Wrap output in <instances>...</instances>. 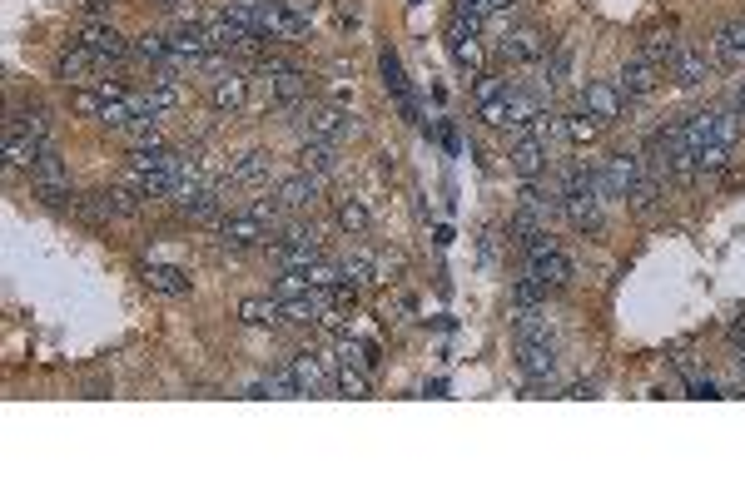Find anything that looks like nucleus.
<instances>
[{"label": "nucleus", "instance_id": "1", "mask_svg": "<svg viewBox=\"0 0 745 496\" xmlns=\"http://www.w3.org/2000/svg\"><path fill=\"white\" fill-rule=\"evenodd\" d=\"M641 174H646V164H641L636 154H611V159L596 169V194H601V199H626Z\"/></svg>", "mask_w": 745, "mask_h": 496}, {"label": "nucleus", "instance_id": "2", "mask_svg": "<svg viewBox=\"0 0 745 496\" xmlns=\"http://www.w3.org/2000/svg\"><path fill=\"white\" fill-rule=\"evenodd\" d=\"M30 179H35L40 199H50V204H65V199H70V174H65V164H60L50 149L30 164Z\"/></svg>", "mask_w": 745, "mask_h": 496}, {"label": "nucleus", "instance_id": "3", "mask_svg": "<svg viewBox=\"0 0 745 496\" xmlns=\"http://www.w3.org/2000/svg\"><path fill=\"white\" fill-rule=\"evenodd\" d=\"M527 273H532L542 288H562V283L572 278V258H567L557 244H552V248H532V253H527Z\"/></svg>", "mask_w": 745, "mask_h": 496}, {"label": "nucleus", "instance_id": "4", "mask_svg": "<svg viewBox=\"0 0 745 496\" xmlns=\"http://www.w3.org/2000/svg\"><path fill=\"white\" fill-rule=\"evenodd\" d=\"M214 229H219V239H224L229 248L269 244V229H264V219H254V214H224Z\"/></svg>", "mask_w": 745, "mask_h": 496}, {"label": "nucleus", "instance_id": "5", "mask_svg": "<svg viewBox=\"0 0 745 496\" xmlns=\"http://www.w3.org/2000/svg\"><path fill=\"white\" fill-rule=\"evenodd\" d=\"M80 45H90L100 60H125V55H135V45H130L115 25H85V30H80Z\"/></svg>", "mask_w": 745, "mask_h": 496}, {"label": "nucleus", "instance_id": "6", "mask_svg": "<svg viewBox=\"0 0 745 496\" xmlns=\"http://www.w3.org/2000/svg\"><path fill=\"white\" fill-rule=\"evenodd\" d=\"M671 75L681 80V85H701V80H711V60H706V50H696V45H681L676 40V50H671Z\"/></svg>", "mask_w": 745, "mask_h": 496}, {"label": "nucleus", "instance_id": "7", "mask_svg": "<svg viewBox=\"0 0 745 496\" xmlns=\"http://www.w3.org/2000/svg\"><path fill=\"white\" fill-rule=\"evenodd\" d=\"M582 110H587L592 120H601V124L621 120V90H616V85H606V80H596V85L582 90Z\"/></svg>", "mask_w": 745, "mask_h": 496}, {"label": "nucleus", "instance_id": "8", "mask_svg": "<svg viewBox=\"0 0 745 496\" xmlns=\"http://www.w3.org/2000/svg\"><path fill=\"white\" fill-rule=\"evenodd\" d=\"M502 60H512V65H527V60H547V40L537 35V30H512L502 45Z\"/></svg>", "mask_w": 745, "mask_h": 496}, {"label": "nucleus", "instance_id": "9", "mask_svg": "<svg viewBox=\"0 0 745 496\" xmlns=\"http://www.w3.org/2000/svg\"><path fill=\"white\" fill-rule=\"evenodd\" d=\"M616 90H621L626 100L651 95V90H656V65H646L641 55H636V60H626V65H621V75H616Z\"/></svg>", "mask_w": 745, "mask_h": 496}, {"label": "nucleus", "instance_id": "10", "mask_svg": "<svg viewBox=\"0 0 745 496\" xmlns=\"http://www.w3.org/2000/svg\"><path fill=\"white\" fill-rule=\"evenodd\" d=\"M244 100H249V80H244L239 70H229V75H219V80L209 85V105H214V110H229V115H234Z\"/></svg>", "mask_w": 745, "mask_h": 496}, {"label": "nucleus", "instance_id": "11", "mask_svg": "<svg viewBox=\"0 0 745 496\" xmlns=\"http://www.w3.org/2000/svg\"><path fill=\"white\" fill-rule=\"evenodd\" d=\"M45 154V139H35L20 124H5V164H35Z\"/></svg>", "mask_w": 745, "mask_h": 496}, {"label": "nucleus", "instance_id": "12", "mask_svg": "<svg viewBox=\"0 0 745 496\" xmlns=\"http://www.w3.org/2000/svg\"><path fill=\"white\" fill-rule=\"evenodd\" d=\"M507 159H512V169H517L522 179H537V174L547 169V144H542V139H532V134H522V139L512 144V154H507Z\"/></svg>", "mask_w": 745, "mask_h": 496}, {"label": "nucleus", "instance_id": "13", "mask_svg": "<svg viewBox=\"0 0 745 496\" xmlns=\"http://www.w3.org/2000/svg\"><path fill=\"white\" fill-rule=\"evenodd\" d=\"M274 199H279L289 214L313 209V199H318V179H313V174H294V179H284V184L274 189Z\"/></svg>", "mask_w": 745, "mask_h": 496}, {"label": "nucleus", "instance_id": "14", "mask_svg": "<svg viewBox=\"0 0 745 496\" xmlns=\"http://www.w3.org/2000/svg\"><path fill=\"white\" fill-rule=\"evenodd\" d=\"M562 214L577 224V229H587V234H596L601 229V194L596 189H582V194H572L567 204H562Z\"/></svg>", "mask_w": 745, "mask_h": 496}, {"label": "nucleus", "instance_id": "15", "mask_svg": "<svg viewBox=\"0 0 745 496\" xmlns=\"http://www.w3.org/2000/svg\"><path fill=\"white\" fill-rule=\"evenodd\" d=\"M343 134H353V120H348V115H338V110H328V105H313V110H308V139H343Z\"/></svg>", "mask_w": 745, "mask_h": 496}, {"label": "nucleus", "instance_id": "16", "mask_svg": "<svg viewBox=\"0 0 745 496\" xmlns=\"http://www.w3.org/2000/svg\"><path fill=\"white\" fill-rule=\"evenodd\" d=\"M100 65H105V60H100L90 45H80V50H65V55H60V75H65V80H80V85H85V80H90V85H100V80H95V70H100Z\"/></svg>", "mask_w": 745, "mask_h": 496}, {"label": "nucleus", "instance_id": "17", "mask_svg": "<svg viewBox=\"0 0 745 496\" xmlns=\"http://www.w3.org/2000/svg\"><path fill=\"white\" fill-rule=\"evenodd\" d=\"M517 363L527 377H552L557 372V348L552 343H517Z\"/></svg>", "mask_w": 745, "mask_h": 496}, {"label": "nucleus", "instance_id": "18", "mask_svg": "<svg viewBox=\"0 0 745 496\" xmlns=\"http://www.w3.org/2000/svg\"><path fill=\"white\" fill-rule=\"evenodd\" d=\"M323 368H328V363H323V358H318V353H298L294 358V382H298V392H303V397H313V392H323V387H328V377H323Z\"/></svg>", "mask_w": 745, "mask_h": 496}, {"label": "nucleus", "instance_id": "19", "mask_svg": "<svg viewBox=\"0 0 745 496\" xmlns=\"http://www.w3.org/2000/svg\"><path fill=\"white\" fill-rule=\"evenodd\" d=\"M239 318L249 328H269V323H284V303L279 298H244L239 303Z\"/></svg>", "mask_w": 745, "mask_h": 496}, {"label": "nucleus", "instance_id": "20", "mask_svg": "<svg viewBox=\"0 0 745 496\" xmlns=\"http://www.w3.org/2000/svg\"><path fill=\"white\" fill-rule=\"evenodd\" d=\"M264 90H269V100H274V105H294V100H303L308 80H303V70H289V75H264Z\"/></svg>", "mask_w": 745, "mask_h": 496}, {"label": "nucleus", "instance_id": "21", "mask_svg": "<svg viewBox=\"0 0 745 496\" xmlns=\"http://www.w3.org/2000/svg\"><path fill=\"white\" fill-rule=\"evenodd\" d=\"M716 55L731 60V65H745V20H731L716 30Z\"/></svg>", "mask_w": 745, "mask_h": 496}, {"label": "nucleus", "instance_id": "22", "mask_svg": "<svg viewBox=\"0 0 745 496\" xmlns=\"http://www.w3.org/2000/svg\"><path fill=\"white\" fill-rule=\"evenodd\" d=\"M303 174H313V179H328L333 174V144L328 139H308L303 144Z\"/></svg>", "mask_w": 745, "mask_h": 496}, {"label": "nucleus", "instance_id": "23", "mask_svg": "<svg viewBox=\"0 0 745 496\" xmlns=\"http://www.w3.org/2000/svg\"><path fill=\"white\" fill-rule=\"evenodd\" d=\"M333 387H338L343 397H368V392H373L368 372L358 368V363H338V377H333Z\"/></svg>", "mask_w": 745, "mask_h": 496}, {"label": "nucleus", "instance_id": "24", "mask_svg": "<svg viewBox=\"0 0 745 496\" xmlns=\"http://www.w3.org/2000/svg\"><path fill=\"white\" fill-rule=\"evenodd\" d=\"M259 174H269V154H264V149H249L239 164H229V184H249V179H259Z\"/></svg>", "mask_w": 745, "mask_h": 496}, {"label": "nucleus", "instance_id": "25", "mask_svg": "<svg viewBox=\"0 0 745 496\" xmlns=\"http://www.w3.org/2000/svg\"><path fill=\"white\" fill-rule=\"evenodd\" d=\"M626 199H631V209H636V214H651V209H656V199H661V179H656V174H641V179L631 184V194H626Z\"/></svg>", "mask_w": 745, "mask_h": 496}, {"label": "nucleus", "instance_id": "26", "mask_svg": "<svg viewBox=\"0 0 745 496\" xmlns=\"http://www.w3.org/2000/svg\"><path fill=\"white\" fill-rule=\"evenodd\" d=\"M313 283H308V268H284L279 283H274V298H308Z\"/></svg>", "mask_w": 745, "mask_h": 496}, {"label": "nucleus", "instance_id": "27", "mask_svg": "<svg viewBox=\"0 0 745 496\" xmlns=\"http://www.w3.org/2000/svg\"><path fill=\"white\" fill-rule=\"evenodd\" d=\"M383 75H388V90L398 95L403 115H413V105H408V80H403V65H398V55H393V50H383Z\"/></svg>", "mask_w": 745, "mask_h": 496}, {"label": "nucleus", "instance_id": "28", "mask_svg": "<svg viewBox=\"0 0 745 496\" xmlns=\"http://www.w3.org/2000/svg\"><path fill=\"white\" fill-rule=\"evenodd\" d=\"M135 55H140V60H154V65H164V60H169V35H159V30L135 35Z\"/></svg>", "mask_w": 745, "mask_h": 496}, {"label": "nucleus", "instance_id": "29", "mask_svg": "<svg viewBox=\"0 0 745 496\" xmlns=\"http://www.w3.org/2000/svg\"><path fill=\"white\" fill-rule=\"evenodd\" d=\"M562 134H567L572 144H592L596 134H601V120H592L587 110H582V115H567V120H562Z\"/></svg>", "mask_w": 745, "mask_h": 496}, {"label": "nucleus", "instance_id": "30", "mask_svg": "<svg viewBox=\"0 0 745 496\" xmlns=\"http://www.w3.org/2000/svg\"><path fill=\"white\" fill-rule=\"evenodd\" d=\"M145 278L154 293H189V278H184L179 268H149Z\"/></svg>", "mask_w": 745, "mask_h": 496}, {"label": "nucleus", "instance_id": "31", "mask_svg": "<svg viewBox=\"0 0 745 496\" xmlns=\"http://www.w3.org/2000/svg\"><path fill=\"white\" fill-rule=\"evenodd\" d=\"M145 100H149V110L159 115V110H174V105H179V90H174V80H169V75H159V80L145 90Z\"/></svg>", "mask_w": 745, "mask_h": 496}, {"label": "nucleus", "instance_id": "32", "mask_svg": "<svg viewBox=\"0 0 745 496\" xmlns=\"http://www.w3.org/2000/svg\"><path fill=\"white\" fill-rule=\"evenodd\" d=\"M671 50H676V40H671V35H661V30H656V35H646V45H641V60H646V65H656V70H661V65H666V60H671Z\"/></svg>", "mask_w": 745, "mask_h": 496}, {"label": "nucleus", "instance_id": "33", "mask_svg": "<svg viewBox=\"0 0 745 496\" xmlns=\"http://www.w3.org/2000/svg\"><path fill=\"white\" fill-rule=\"evenodd\" d=\"M447 40H452V55H457V65H467V70H477V65H482V50H477V35H457V30H452Z\"/></svg>", "mask_w": 745, "mask_h": 496}, {"label": "nucleus", "instance_id": "34", "mask_svg": "<svg viewBox=\"0 0 745 496\" xmlns=\"http://www.w3.org/2000/svg\"><path fill=\"white\" fill-rule=\"evenodd\" d=\"M726 154H731V144H701V149H696V174L726 169Z\"/></svg>", "mask_w": 745, "mask_h": 496}, {"label": "nucleus", "instance_id": "35", "mask_svg": "<svg viewBox=\"0 0 745 496\" xmlns=\"http://www.w3.org/2000/svg\"><path fill=\"white\" fill-rule=\"evenodd\" d=\"M308 283H313V288H343L348 273H343V263H313V268H308Z\"/></svg>", "mask_w": 745, "mask_h": 496}, {"label": "nucleus", "instance_id": "36", "mask_svg": "<svg viewBox=\"0 0 745 496\" xmlns=\"http://www.w3.org/2000/svg\"><path fill=\"white\" fill-rule=\"evenodd\" d=\"M338 224H343L348 234H363V229H368V209H363L358 199H343V204H338Z\"/></svg>", "mask_w": 745, "mask_h": 496}, {"label": "nucleus", "instance_id": "37", "mask_svg": "<svg viewBox=\"0 0 745 496\" xmlns=\"http://www.w3.org/2000/svg\"><path fill=\"white\" fill-rule=\"evenodd\" d=\"M512 85L507 80H497V75H477V105H487V100H502Z\"/></svg>", "mask_w": 745, "mask_h": 496}, {"label": "nucleus", "instance_id": "38", "mask_svg": "<svg viewBox=\"0 0 745 496\" xmlns=\"http://www.w3.org/2000/svg\"><path fill=\"white\" fill-rule=\"evenodd\" d=\"M507 95H512V90H507ZM507 95H502V100H487V105H477V115H482L487 124H497V129H507Z\"/></svg>", "mask_w": 745, "mask_h": 496}, {"label": "nucleus", "instance_id": "39", "mask_svg": "<svg viewBox=\"0 0 745 496\" xmlns=\"http://www.w3.org/2000/svg\"><path fill=\"white\" fill-rule=\"evenodd\" d=\"M731 343H736V348H745V318H736V323H731Z\"/></svg>", "mask_w": 745, "mask_h": 496}, {"label": "nucleus", "instance_id": "40", "mask_svg": "<svg viewBox=\"0 0 745 496\" xmlns=\"http://www.w3.org/2000/svg\"><path fill=\"white\" fill-rule=\"evenodd\" d=\"M507 5H512V0H482V10H487V15H492V10H507Z\"/></svg>", "mask_w": 745, "mask_h": 496}, {"label": "nucleus", "instance_id": "41", "mask_svg": "<svg viewBox=\"0 0 745 496\" xmlns=\"http://www.w3.org/2000/svg\"><path fill=\"white\" fill-rule=\"evenodd\" d=\"M736 115L745 120V85H741V95H736Z\"/></svg>", "mask_w": 745, "mask_h": 496}, {"label": "nucleus", "instance_id": "42", "mask_svg": "<svg viewBox=\"0 0 745 496\" xmlns=\"http://www.w3.org/2000/svg\"><path fill=\"white\" fill-rule=\"evenodd\" d=\"M159 5H179V0H159Z\"/></svg>", "mask_w": 745, "mask_h": 496}, {"label": "nucleus", "instance_id": "43", "mask_svg": "<svg viewBox=\"0 0 745 496\" xmlns=\"http://www.w3.org/2000/svg\"><path fill=\"white\" fill-rule=\"evenodd\" d=\"M741 372H745V353H741Z\"/></svg>", "mask_w": 745, "mask_h": 496}]
</instances>
